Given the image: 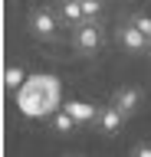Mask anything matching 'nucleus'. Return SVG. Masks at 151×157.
<instances>
[{
	"mask_svg": "<svg viewBox=\"0 0 151 157\" xmlns=\"http://www.w3.org/2000/svg\"><path fill=\"white\" fill-rule=\"evenodd\" d=\"M131 23H135V26H138L141 33H145V39L151 43V17H145V13H138V17H131Z\"/></svg>",
	"mask_w": 151,
	"mask_h": 157,
	"instance_id": "f8f14e48",
	"label": "nucleus"
},
{
	"mask_svg": "<svg viewBox=\"0 0 151 157\" xmlns=\"http://www.w3.org/2000/svg\"><path fill=\"white\" fill-rule=\"evenodd\" d=\"M66 111H69V115L79 121V128H82V124H89V121H99V111H102V108L89 105V101H66Z\"/></svg>",
	"mask_w": 151,
	"mask_h": 157,
	"instance_id": "423d86ee",
	"label": "nucleus"
},
{
	"mask_svg": "<svg viewBox=\"0 0 151 157\" xmlns=\"http://www.w3.org/2000/svg\"><path fill=\"white\" fill-rule=\"evenodd\" d=\"M62 105V85L56 75H33L23 82V88L17 92V108L26 118H46L56 115Z\"/></svg>",
	"mask_w": 151,
	"mask_h": 157,
	"instance_id": "f257e3e1",
	"label": "nucleus"
},
{
	"mask_svg": "<svg viewBox=\"0 0 151 157\" xmlns=\"http://www.w3.org/2000/svg\"><path fill=\"white\" fill-rule=\"evenodd\" d=\"M112 105L118 108L121 115L128 118V115H135V111H138V105H141V92L138 88H118V92H115V95H112Z\"/></svg>",
	"mask_w": 151,
	"mask_h": 157,
	"instance_id": "39448f33",
	"label": "nucleus"
},
{
	"mask_svg": "<svg viewBox=\"0 0 151 157\" xmlns=\"http://www.w3.org/2000/svg\"><path fill=\"white\" fill-rule=\"evenodd\" d=\"M53 128H56L59 134H72V131L79 128V121H76V118H72L69 111H66V108H59V111L53 115Z\"/></svg>",
	"mask_w": 151,
	"mask_h": 157,
	"instance_id": "1a4fd4ad",
	"label": "nucleus"
},
{
	"mask_svg": "<svg viewBox=\"0 0 151 157\" xmlns=\"http://www.w3.org/2000/svg\"><path fill=\"white\" fill-rule=\"evenodd\" d=\"M118 43L125 46V52H145V46H151L135 23H125V26L118 29Z\"/></svg>",
	"mask_w": 151,
	"mask_h": 157,
	"instance_id": "20e7f679",
	"label": "nucleus"
},
{
	"mask_svg": "<svg viewBox=\"0 0 151 157\" xmlns=\"http://www.w3.org/2000/svg\"><path fill=\"white\" fill-rule=\"evenodd\" d=\"M59 17L66 20L69 26H82V23H85V10H82V3H79V0H62Z\"/></svg>",
	"mask_w": 151,
	"mask_h": 157,
	"instance_id": "6e6552de",
	"label": "nucleus"
},
{
	"mask_svg": "<svg viewBox=\"0 0 151 157\" xmlns=\"http://www.w3.org/2000/svg\"><path fill=\"white\" fill-rule=\"evenodd\" d=\"M121 121H125V115H121L115 105H109V108H102L99 111V128H102V134H115L121 128Z\"/></svg>",
	"mask_w": 151,
	"mask_h": 157,
	"instance_id": "0eeeda50",
	"label": "nucleus"
},
{
	"mask_svg": "<svg viewBox=\"0 0 151 157\" xmlns=\"http://www.w3.org/2000/svg\"><path fill=\"white\" fill-rule=\"evenodd\" d=\"M23 82H26V78H23V69H7V72H3V85H7V92H20L23 88Z\"/></svg>",
	"mask_w": 151,
	"mask_h": 157,
	"instance_id": "9d476101",
	"label": "nucleus"
},
{
	"mask_svg": "<svg viewBox=\"0 0 151 157\" xmlns=\"http://www.w3.org/2000/svg\"><path fill=\"white\" fill-rule=\"evenodd\" d=\"M82 10H85V20H95L102 13V0H79Z\"/></svg>",
	"mask_w": 151,
	"mask_h": 157,
	"instance_id": "9b49d317",
	"label": "nucleus"
},
{
	"mask_svg": "<svg viewBox=\"0 0 151 157\" xmlns=\"http://www.w3.org/2000/svg\"><path fill=\"white\" fill-rule=\"evenodd\" d=\"M30 29L40 39H56V17H53L46 7H36L30 13Z\"/></svg>",
	"mask_w": 151,
	"mask_h": 157,
	"instance_id": "7ed1b4c3",
	"label": "nucleus"
},
{
	"mask_svg": "<svg viewBox=\"0 0 151 157\" xmlns=\"http://www.w3.org/2000/svg\"><path fill=\"white\" fill-rule=\"evenodd\" d=\"M135 157H151V144H138L135 147Z\"/></svg>",
	"mask_w": 151,
	"mask_h": 157,
	"instance_id": "ddd939ff",
	"label": "nucleus"
},
{
	"mask_svg": "<svg viewBox=\"0 0 151 157\" xmlns=\"http://www.w3.org/2000/svg\"><path fill=\"white\" fill-rule=\"evenodd\" d=\"M72 46L79 49V52H85V56H92L95 49L102 46V29L95 20H85L82 26H76V33H72Z\"/></svg>",
	"mask_w": 151,
	"mask_h": 157,
	"instance_id": "f03ea898",
	"label": "nucleus"
}]
</instances>
